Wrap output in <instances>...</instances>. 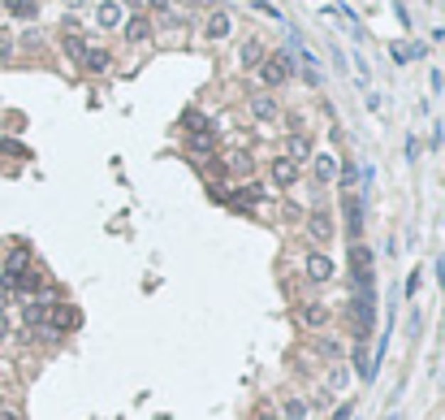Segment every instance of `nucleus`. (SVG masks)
Returning a JSON list of instances; mask_svg holds the SVG:
<instances>
[{
    "instance_id": "nucleus-16",
    "label": "nucleus",
    "mask_w": 445,
    "mask_h": 420,
    "mask_svg": "<svg viewBox=\"0 0 445 420\" xmlns=\"http://www.w3.org/2000/svg\"><path fill=\"white\" fill-rule=\"evenodd\" d=\"M338 174H342V165L333 161V156H316V178H320V182H333Z\"/></svg>"
},
{
    "instance_id": "nucleus-13",
    "label": "nucleus",
    "mask_w": 445,
    "mask_h": 420,
    "mask_svg": "<svg viewBox=\"0 0 445 420\" xmlns=\"http://www.w3.org/2000/svg\"><path fill=\"white\" fill-rule=\"evenodd\" d=\"M122 26H126V39H130V43H147V39H151V22H147V18H130V22H122Z\"/></svg>"
},
{
    "instance_id": "nucleus-20",
    "label": "nucleus",
    "mask_w": 445,
    "mask_h": 420,
    "mask_svg": "<svg viewBox=\"0 0 445 420\" xmlns=\"http://www.w3.org/2000/svg\"><path fill=\"white\" fill-rule=\"evenodd\" d=\"M307 411H311V407H307L303 399H286V407H282L286 420H307Z\"/></svg>"
},
{
    "instance_id": "nucleus-5",
    "label": "nucleus",
    "mask_w": 445,
    "mask_h": 420,
    "mask_svg": "<svg viewBox=\"0 0 445 420\" xmlns=\"http://www.w3.org/2000/svg\"><path fill=\"white\" fill-rule=\"evenodd\" d=\"M342 204H346V230H350V243H359V238H363V204H359V195H346Z\"/></svg>"
},
{
    "instance_id": "nucleus-3",
    "label": "nucleus",
    "mask_w": 445,
    "mask_h": 420,
    "mask_svg": "<svg viewBox=\"0 0 445 420\" xmlns=\"http://www.w3.org/2000/svg\"><path fill=\"white\" fill-rule=\"evenodd\" d=\"M303 269H307V278H311V282H333V273H338V269H333V260H328L324 251H307Z\"/></svg>"
},
{
    "instance_id": "nucleus-15",
    "label": "nucleus",
    "mask_w": 445,
    "mask_h": 420,
    "mask_svg": "<svg viewBox=\"0 0 445 420\" xmlns=\"http://www.w3.org/2000/svg\"><path fill=\"white\" fill-rule=\"evenodd\" d=\"M389 52H394V61H398V65H407V61L424 57V43H394Z\"/></svg>"
},
{
    "instance_id": "nucleus-25",
    "label": "nucleus",
    "mask_w": 445,
    "mask_h": 420,
    "mask_svg": "<svg viewBox=\"0 0 445 420\" xmlns=\"http://www.w3.org/2000/svg\"><path fill=\"white\" fill-rule=\"evenodd\" d=\"M328 386L333 390H346V369H342V364H333V369H328Z\"/></svg>"
},
{
    "instance_id": "nucleus-33",
    "label": "nucleus",
    "mask_w": 445,
    "mask_h": 420,
    "mask_svg": "<svg viewBox=\"0 0 445 420\" xmlns=\"http://www.w3.org/2000/svg\"><path fill=\"white\" fill-rule=\"evenodd\" d=\"M255 420H277V416H272V407H259V416H255Z\"/></svg>"
},
{
    "instance_id": "nucleus-30",
    "label": "nucleus",
    "mask_w": 445,
    "mask_h": 420,
    "mask_svg": "<svg viewBox=\"0 0 445 420\" xmlns=\"http://www.w3.org/2000/svg\"><path fill=\"white\" fill-rule=\"evenodd\" d=\"M320 351H324V355H333V359H338V355H342V342H328V338H320Z\"/></svg>"
},
{
    "instance_id": "nucleus-19",
    "label": "nucleus",
    "mask_w": 445,
    "mask_h": 420,
    "mask_svg": "<svg viewBox=\"0 0 445 420\" xmlns=\"http://www.w3.org/2000/svg\"><path fill=\"white\" fill-rule=\"evenodd\" d=\"M251 113H255V117H264V122H268V117H277V104H272V100H268V95H255V100H251Z\"/></svg>"
},
{
    "instance_id": "nucleus-11",
    "label": "nucleus",
    "mask_w": 445,
    "mask_h": 420,
    "mask_svg": "<svg viewBox=\"0 0 445 420\" xmlns=\"http://www.w3.org/2000/svg\"><path fill=\"white\" fill-rule=\"evenodd\" d=\"M26 269H31V251H26V247H14L9 260H5V278H18V273H26Z\"/></svg>"
},
{
    "instance_id": "nucleus-12",
    "label": "nucleus",
    "mask_w": 445,
    "mask_h": 420,
    "mask_svg": "<svg viewBox=\"0 0 445 420\" xmlns=\"http://www.w3.org/2000/svg\"><path fill=\"white\" fill-rule=\"evenodd\" d=\"M48 312H52L48 299H31V303L22 308V321H26V325H43V321H48Z\"/></svg>"
},
{
    "instance_id": "nucleus-34",
    "label": "nucleus",
    "mask_w": 445,
    "mask_h": 420,
    "mask_svg": "<svg viewBox=\"0 0 445 420\" xmlns=\"http://www.w3.org/2000/svg\"><path fill=\"white\" fill-rule=\"evenodd\" d=\"M9 338V325H5V317H0V342H5Z\"/></svg>"
},
{
    "instance_id": "nucleus-6",
    "label": "nucleus",
    "mask_w": 445,
    "mask_h": 420,
    "mask_svg": "<svg viewBox=\"0 0 445 420\" xmlns=\"http://www.w3.org/2000/svg\"><path fill=\"white\" fill-rule=\"evenodd\" d=\"M299 321H303L307 330H324V325L333 321V312H328V303H303V312H299Z\"/></svg>"
},
{
    "instance_id": "nucleus-24",
    "label": "nucleus",
    "mask_w": 445,
    "mask_h": 420,
    "mask_svg": "<svg viewBox=\"0 0 445 420\" xmlns=\"http://www.w3.org/2000/svg\"><path fill=\"white\" fill-rule=\"evenodd\" d=\"M82 65H87V70H95V74H100V70H108V52H87V61H82Z\"/></svg>"
},
{
    "instance_id": "nucleus-14",
    "label": "nucleus",
    "mask_w": 445,
    "mask_h": 420,
    "mask_svg": "<svg viewBox=\"0 0 445 420\" xmlns=\"http://www.w3.org/2000/svg\"><path fill=\"white\" fill-rule=\"evenodd\" d=\"M286 156H290L294 165H303L307 156H311V143H307V135H290V152H286Z\"/></svg>"
},
{
    "instance_id": "nucleus-35",
    "label": "nucleus",
    "mask_w": 445,
    "mask_h": 420,
    "mask_svg": "<svg viewBox=\"0 0 445 420\" xmlns=\"http://www.w3.org/2000/svg\"><path fill=\"white\" fill-rule=\"evenodd\" d=\"M441 382H445V364H441Z\"/></svg>"
},
{
    "instance_id": "nucleus-28",
    "label": "nucleus",
    "mask_w": 445,
    "mask_h": 420,
    "mask_svg": "<svg viewBox=\"0 0 445 420\" xmlns=\"http://www.w3.org/2000/svg\"><path fill=\"white\" fill-rule=\"evenodd\" d=\"M9 57H14V35H9V31H0V65H5Z\"/></svg>"
},
{
    "instance_id": "nucleus-17",
    "label": "nucleus",
    "mask_w": 445,
    "mask_h": 420,
    "mask_svg": "<svg viewBox=\"0 0 445 420\" xmlns=\"http://www.w3.org/2000/svg\"><path fill=\"white\" fill-rule=\"evenodd\" d=\"M65 52H70L74 61H87V52H91V48H87V39H82L78 31H70V35H65Z\"/></svg>"
},
{
    "instance_id": "nucleus-7",
    "label": "nucleus",
    "mask_w": 445,
    "mask_h": 420,
    "mask_svg": "<svg viewBox=\"0 0 445 420\" xmlns=\"http://www.w3.org/2000/svg\"><path fill=\"white\" fill-rule=\"evenodd\" d=\"M230 31H234V18H230L225 9H212V14H208V22H203V35H208V39H225Z\"/></svg>"
},
{
    "instance_id": "nucleus-22",
    "label": "nucleus",
    "mask_w": 445,
    "mask_h": 420,
    "mask_svg": "<svg viewBox=\"0 0 445 420\" xmlns=\"http://www.w3.org/2000/svg\"><path fill=\"white\" fill-rule=\"evenodd\" d=\"M355 369H359V377L363 382H372V355H368V342L359 347V355H355Z\"/></svg>"
},
{
    "instance_id": "nucleus-29",
    "label": "nucleus",
    "mask_w": 445,
    "mask_h": 420,
    "mask_svg": "<svg viewBox=\"0 0 445 420\" xmlns=\"http://www.w3.org/2000/svg\"><path fill=\"white\" fill-rule=\"evenodd\" d=\"M0 152H9V156H26V152H22V143H18V139H0Z\"/></svg>"
},
{
    "instance_id": "nucleus-36",
    "label": "nucleus",
    "mask_w": 445,
    "mask_h": 420,
    "mask_svg": "<svg viewBox=\"0 0 445 420\" xmlns=\"http://www.w3.org/2000/svg\"><path fill=\"white\" fill-rule=\"evenodd\" d=\"M0 407H5V399H0Z\"/></svg>"
},
{
    "instance_id": "nucleus-18",
    "label": "nucleus",
    "mask_w": 445,
    "mask_h": 420,
    "mask_svg": "<svg viewBox=\"0 0 445 420\" xmlns=\"http://www.w3.org/2000/svg\"><path fill=\"white\" fill-rule=\"evenodd\" d=\"M264 61V43L259 39H247L242 43V65H259Z\"/></svg>"
},
{
    "instance_id": "nucleus-9",
    "label": "nucleus",
    "mask_w": 445,
    "mask_h": 420,
    "mask_svg": "<svg viewBox=\"0 0 445 420\" xmlns=\"http://www.w3.org/2000/svg\"><path fill=\"white\" fill-rule=\"evenodd\" d=\"M48 325H52V334H61V330H78V312H74L70 303H61V308H52V312H48Z\"/></svg>"
},
{
    "instance_id": "nucleus-26",
    "label": "nucleus",
    "mask_w": 445,
    "mask_h": 420,
    "mask_svg": "<svg viewBox=\"0 0 445 420\" xmlns=\"http://www.w3.org/2000/svg\"><path fill=\"white\" fill-rule=\"evenodd\" d=\"M191 152H195V156H208V152H212V135H195V139H191Z\"/></svg>"
},
{
    "instance_id": "nucleus-32",
    "label": "nucleus",
    "mask_w": 445,
    "mask_h": 420,
    "mask_svg": "<svg viewBox=\"0 0 445 420\" xmlns=\"http://www.w3.org/2000/svg\"><path fill=\"white\" fill-rule=\"evenodd\" d=\"M350 411L355 407H338V411H333V420H350Z\"/></svg>"
},
{
    "instance_id": "nucleus-21",
    "label": "nucleus",
    "mask_w": 445,
    "mask_h": 420,
    "mask_svg": "<svg viewBox=\"0 0 445 420\" xmlns=\"http://www.w3.org/2000/svg\"><path fill=\"white\" fill-rule=\"evenodd\" d=\"M230 169H234L238 178H247V174H251V156H247V152H230Z\"/></svg>"
},
{
    "instance_id": "nucleus-23",
    "label": "nucleus",
    "mask_w": 445,
    "mask_h": 420,
    "mask_svg": "<svg viewBox=\"0 0 445 420\" xmlns=\"http://www.w3.org/2000/svg\"><path fill=\"white\" fill-rule=\"evenodd\" d=\"M14 18H35V0H9V5H5Z\"/></svg>"
},
{
    "instance_id": "nucleus-31",
    "label": "nucleus",
    "mask_w": 445,
    "mask_h": 420,
    "mask_svg": "<svg viewBox=\"0 0 445 420\" xmlns=\"http://www.w3.org/2000/svg\"><path fill=\"white\" fill-rule=\"evenodd\" d=\"M0 420H22V411H18V407H9V403H5V407H0Z\"/></svg>"
},
{
    "instance_id": "nucleus-27",
    "label": "nucleus",
    "mask_w": 445,
    "mask_h": 420,
    "mask_svg": "<svg viewBox=\"0 0 445 420\" xmlns=\"http://www.w3.org/2000/svg\"><path fill=\"white\" fill-rule=\"evenodd\" d=\"M230 204H238V208H251V204H259V195H255V191H234V195H230Z\"/></svg>"
},
{
    "instance_id": "nucleus-1",
    "label": "nucleus",
    "mask_w": 445,
    "mask_h": 420,
    "mask_svg": "<svg viewBox=\"0 0 445 420\" xmlns=\"http://www.w3.org/2000/svg\"><path fill=\"white\" fill-rule=\"evenodd\" d=\"M290 52H277V57H268V61H259V83L264 87H282L286 78H290Z\"/></svg>"
},
{
    "instance_id": "nucleus-8",
    "label": "nucleus",
    "mask_w": 445,
    "mask_h": 420,
    "mask_svg": "<svg viewBox=\"0 0 445 420\" xmlns=\"http://www.w3.org/2000/svg\"><path fill=\"white\" fill-rule=\"evenodd\" d=\"M307 238H316V243H324V238H333V217L324 213V208H316V213L307 217Z\"/></svg>"
},
{
    "instance_id": "nucleus-10",
    "label": "nucleus",
    "mask_w": 445,
    "mask_h": 420,
    "mask_svg": "<svg viewBox=\"0 0 445 420\" xmlns=\"http://www.w3.org/2000/svg\"><path fill=\"white\" fill-rule=\"evenodd\" d=\"M272 182L277 187H294L299 182V165L290 161V156H277V161H272Z\"/></svg>"
},
{
    "instance_id": "nucleus-2",
    "label": "nucleus",
    "mask_w": 445,
    "mask_h": 420,
    "mask_svg": "<svg viewBox=\"0 0 445 420\" xmlns=\"http://www.w3.org/2000/svg\"><path fill=\"white\" fill-rule=\"evenodd\" d=\"M350 269H355V286L372 290V251L363 243H350Z\"/></svg>"
},
{
    "instance_id": "nucleus-4",
    "label": "nucleus",
    "mask_w": 445,
    "mask_h": 420,
    "mask_svg": "<svg viewBox=\"0 0 445 420\" xmlns=\"http://www.w3.org/2000/svg\"><path fill=\"white\" fill-rule=\"evenodd\" d=\"M122 22H126V9L117 5V0H104V5L95 9V26L100 31H117Z\"/></svg>"
}]
</instances>
